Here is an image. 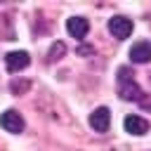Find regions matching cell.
Returning a JSON list of instances; mask_svg holds the SVG:
<instances>
[{
  "label": "cell",
  "instance_id": "cell-1",
  "mask_svg": "<svg viewBox=\"0 0 151 151\" xmlns=\"http://www.w3.org/2000/svg\"><path fill=\"white\" fill-rule=\"evenodd\" d=\"M116 87H118V97L125 99V101H142V99H144V92H142V87L137 85L134 73H132L130 66H120V68H118Z\"/></svg>",
  "mask_w": 151,
  "mask_h": 151
},
{
  "label": "cell",
  "instance_id": "cell-2",
  "mask_svg": "<svg viewBox=\"0 0 151 151\" xmlns=\"http://www.w3.org/2000/svg\"><path fill=\"white\" fill-rule=\"evenodd\" d=\"M132 28H134V24H132V19H127V17L116 14V17L109 19V33H111L113 38H118V40L130 38V35H132Z\"/></svg>",
  "mask_w": 151,
  "mask_h": 151
},
{
  "label": "cell",
  "instance_id": "cell-3",
  "mask_svg": "<svg viewBox=\"0 0 151 151\" xmlns=\"http://www.w3.org/2000/svg\"><path fill=\"white\" fill-rule=\"evenodd\" d=\"M0 125H2V130L12 132V134H21V132H24V118H21V113L14 111V109L2 111V116H0Z\"/></svg>",
  "mask_w": 151,
  "mask_h": 151
},
{
  "label": "cell",
  "instance_id": "cell-4",
  "mask_svg": "<svg viewBox=\"0 0 151 151\" xmlns=\"http://www.w3.org/2000/svg\"><path fill=\"white\" fill-rule=\"evenodd\" d=\"M90 127L94 132H106L111 127V111L106 106H99L90 113Z\"/></svg>",
  "mask_w": 151,
  "mask_h": 151
},
{
  "label": "cell",
  "instance_id": "cell-5",
  "mask_svg": "<svg viewBox=\"0 0 151 151\" xmlns=\"http://www.w3.org/2000/svg\"><path fill=\"white\" fill-rule=\"evenodd\" d=\"M28 64H31V57H28V52H24V50H17V52L5 54V66H7V71H12V73L24 71Z\"/></svg>",
  "mask_w": 151,
  "mask_h": 151
},
{
  "label": "cell",
  "instance_id": "cell-6",
  "mask_svg": "<svg viewBox=\"0 0 151 151\" xmlns=\"http://www.w3.org/2000/svg\"><path fill=\"white\" fill-rule=\"evenodd\" d=\"M130 61L132 64H149L151 61V40H137L130 47Z\"/></svg>",
  "mask_w": 151,
  "mask_h": 151
},
{
  "label": "cell",
  "instance_id": "cell-7",
  "mask_svg": "<svg viewBox=\"0 0 151 151\" xmlns=\"http://www.w3.org/2000/svg\"><path fill=\"white\" fill-rule=\"evenodd\" d=\"M66 31L71 33V38L83 40L87 35V31H90V21L85 17H71V19H66Z\"/></svg>",
  "mask_w": 151,
  "mask_h": 151
},
{
  "label": "cell",
  "instance_id": "cell-8",
  "mask_svg": "<svg viewBox=\"0 0 151 151\" xmlns=\"http://www.w3.org/2000/svg\"><path fill=\"white\" fill-rule=\"evenodd\" d=\"M125 130L130 132V134H146L149 132V120L146 118H142V116H134V113H130L127 118H125Z\"/></svg>",
  "mask_w": 151,
  "mask_h": 151
},
{
  "label": "cell",
  "instance_id": "cell-9",
  "mask_svg": "<svg viewBox=\"0 0 151 151\" xmlns=\"http://www.w3.org/2000/svg\"><path fill=\"white\" fill-rule=\"evenodd\" d=\"M61 57H66V45L61 42V40H54L52 42V47H50V52H47V64H57Z\"/></svg>",
  "mask_w": 151,
  "mask_h": 151
},
{
  "label": "cell",
  "instance_id": "cell-10",
  "mask_svg": "<svg viewBox=\"0 0 151 151\" xmlns=\"http://www.w3.org/2000/svg\"><path fill=\"white\" fill-rule=\"evenodd\" d=\"M76 52H78V57H87V54H92L94 50H92L90 45H78V50H76Z\"/></svg>",
  "mask_w": 151,
  "mask_h": 151
},
{
  "label": "cell",
  "instance_id": "cell-11",
  "mask_svg": "<svg viewBox=\"0 0 151 151\" xmlns=\"http://www.w3.org/2000/svg\"><path fill=\"white\" fill-rule=\"evenodd\" d=\"M24 87H31V83H28V80H24L21 85H12V90H14L17 94H21V90H24Z\"/></svg>",
  "mask_w": 151,
  "mask_h": 151
}]
</instances>
